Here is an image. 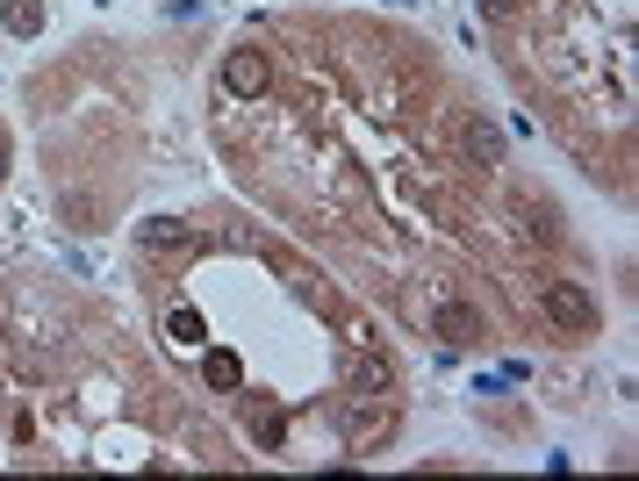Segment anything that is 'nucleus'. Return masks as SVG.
Segmentation results:
<instances>
[{
	"label": "nucleus",
	"instance_id": "2",
	"mask_svg": "<svg viewBox=\"0 0 639 481\" xmlns=\"http://www.w3.org/2000/svg\"><path fill=\"white\" fill-rule=\"evenodd\" d=\"M266 80H274V65H266V51H260V44H238V51L224 58V86L238 94V101L266 94Z\"/></svg>",
	"mask_w": 639,
	"mask_h": 481
},
{
	"label": "nucleus",
	"instance_id": "7",
	"mask_svg": "<svg viewBox=\"0 0 639 481\" xmlns=\"http://www.w3.org/2000/svg\"><path fill=\"white\" fill-rule=\"evenodd\" d=\"M0 22H8V36H44V0H0Z\"/></svg>",
	"mask_w": 639,
	"mask_h": 481
},
{
	"label": "nucleus",
	"instance_id": "10",
	"mask_svg": "<svg viewBox=\"0 0 639 481\" xmlns=\"http://www.w3.org/2000/svg\"><path fill=\"white\" fill-rule=\"evenodd\" d=\"M252 438H260V446H280V410L274 402H252Z\"/></svg>",
	"mask_w": 639,
	"mask_h": 481
},
{
	"label": "nucleus",
	"instance_id": "13",
	"mask_svg": "<svg viewBox=\"0 0 639 481\" xmlns=\"http://www.w3.org/2000/svg\"><path fill=\"white\" fill-rule=\"evenodd\" d=\"M0 180H8V152H0Z\"/></svg>",
	"mask_w": 639,
	"mask_h": 481
},
{
	"label": "nucleus",
	"instance_id": "6",
	"mask_svg": "<svg viewBox=\"0 0 639 481\" xmlns=\"http://www.w3.org/2000/svg\"><path fill=\"white\" fill-rule=\"evenodd\" d=\"M438 338L446 345H474L482 338V316L467 310V302H446V310H438Z\"/></svg>",
	"mask_w": 639,
	"mask_h": 481
},
{
	"label": "nucleus",
	"instance_id": "9",
	"mask_svg": "<svg viewBox=\"0 0 639 481\" xmlns=\"http://www.w3.org/2000/svg\"><path fill=\"white\" fill-rule=\"evenodd\" d=\"M374 388H388V360H381V352H360V360H352V396H374Z\"/></svg>",
	"mask_w": 639,
	"mask_h": 481
},
{
	"label": "nucleus",
	"instance_id": "3",
	"mask_svg": "<svg viewBox=\"0 0 639 481\" xmlns=\"http://www.w3.org/2000/svg\"><path fill=\"white\" fill-rule=\"evenodd\" d=\"M460 152H467V166H503L510 137H503V122H489V116H467V122H460Z\"/></svg>",
	"mask_w": 639,
	"mask_h": 481
},
{
	"label": "nucleus",
	"instance_id": "4",
	"mask_svg": "<svg viewBox=\"0 0 639 481\" xmlns=\"http://www.w3.org/2000/svg\"><path fill=\"white\" fill-rule=\"evenodd\" d=\"M137 244H144V252H188L194 230L180 224V216H144V224H137Z\"/></svg>",
	"mask_w": 639,
	"mask_h": 481
},
{
	"label": "nucleus",
	"instance_id": "12",
	"mask_svg": "<svg viewBox=\"0 0 639 481\" xmlns=\"http://www.w3.org/2000/svg\"><path fill=\"white\" fill-rule=\"evenodd\" d=\"M474 8H482L489 22H510V15H518V8H525V0H474Z\"/></svg>",
	"mask_w": 639,
	"mask_h": 481
},
{
	"label": "nucleus",
	"instance_id": "11",
	"mask_svg": "<svg viewBox=\"0 0 639 481\" xmlns=\"http://www.w3.org/2000/svg\"><path fill=\"white\" fill-rule=\"evenodd\" d=\"M525 230H532V238H553V208H539V202H525Z\"/></svg>",
	"mask_w": 639,
	"mask_h": 481
},
{
	"label": "nucleus",
	"instance_id": "5",
	"mask_svg": "<svg viewBox=\"0 0 639 481\" xmlns=\"http://www.w3.org/2000/svg\"><path fill=\"white\" fill-rule=\"evenodd\" d=\"M202 381L216 388V396H238V388H244V360H238V352H208V360H202Z\"/></svg>",
	"mask_w": 639,
	"mask_h": 481
},
{
	"label": "nucleus",
	"instance_id": "8",
	"mask_svg": "<svg viewBox=\"0 0 639 481\" xmlns=\"http://www.w3.org/2000/svg\"><path fill=\"white\" fill-rule=\"evenodd\" d=\"M166 338H173V345H202L208 338L202 310H188V302H180V310H166Z\"/></svg>",
	"mask_w": 639,
	"mask_h": 481
},
{
	"label": "nucleus",
	"instance_id": "1",
	"mask_svg": "<svg viewBox=\"0 0 639 481\" xmlns=\"http://www.w3.org/2000/svg\"><path fill=\"white\" fill-rule=\"evenodd\" d=\"M546 324L568 330V338H589V330L604 324V310H596V294L582 280H546Z\"/></svg>",
	"mask_w": 639,
	"mask_h": 481
}]
</instances>
